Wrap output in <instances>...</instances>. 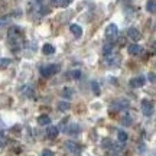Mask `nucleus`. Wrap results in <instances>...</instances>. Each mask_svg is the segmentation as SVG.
<instances>
[{
	"instance_id": "aec40b11",
	"label": "nucleus",
	"mask_w": 156,
	"mask_h": 156,
	"mask_svg": "<svg viewBox=\"0 0 156 156\" xmlns=\"http://www.w3.org/2000/svg\"><path fill=\"white\" fill-rule=\"evenodd\" d=\"M146 9H147V12H151V13H155L156 12V2L155 0H149L147 5H146Z\"/></svg>"
},
{
	"instance_id": "393cba45",
	"label": "nucleus",
	"mask_w": 156,
	"mask_h": 156,
	"mask_svg": "<svg viewBox=\"0 0 156 156\" xmlns=\"http://www.w3.org/2000/svg\"><path fill=\"white\" fill-rule=\"evenodd\" d=\"M73 0H58V3H56V6H59V7H67L69 3H71Z\"/></svg>"
},
{
	"instance_id": "1a4fd4ad",
	"label": "nucleus",
	"mask_w": 156,
	"mask_h": 156,
	"mask_svg": "<svg viewBox=\"0 0 156 156\" xmlns=\"http://www.w3.org/2000/svg\"><path fill=\"white\" fill-rule=\"evenodd\" d=\"M127 51H129V54H130V55H140V54L143 52V48H142L140 45H137V44H132V45H129Z\"/></svg>"
},
{
	"instance_id": "412c9836",
	"label": "nucleus",
	"mask_w": 156,
	"mask_h": 156,
	"mask_svg": "<svg viewBox=\"0 0 156 156\" xmlns=\"http://www.w3.org/2000/svg\"><path fill=\"white\" fill-rule=\"evenodd\" d=\"M10 64H12V61L9 59V58H0V69H2V68L9 67Z\"/></svg>"
},
{
	"instance_id": "39448f33",
	"label": "nucleus",
	"mask_w": 156,
	"mask_h": 156,
	"mask_svg": "<svg viewBox=\"0 0 156 156\" xmlns=\"http://www.w3.org/2000/svg\"><path fill=\"white\" fill-rule=\"evenodd\" d=\"M142 112L146 117H149L153 114V104L149 100H142Z\"/></svg>"
},
{
	"instance_id": "6e6552de",
	"label": "nucleus",
	"mask_w": 156,
	"mask_h": 156,
	"mask_svg": "<svg viewBox=\"0 0 156 156\" xmlns=\"http://www.w3.org/2000/svg\"><path fill=\"white\" fill-rule=\"evenodd\" d=\"M58 134H59V129L56 126H48V129H46V137L48 139H56Z\"/></svg>"
},
{
	"instance_id": "dca6fc26",
	"label": "nucleus",
	"mask_w": 156,
	"mask_h": 156,
	"mask_svg": "<svg viewBox=\"0 0 156 156\" xmlns=\"http://www.w3.org/2000/svg\"><path fill=\"white\" fill-rule=\"evenodd\" d=\"M56 107H58L59 112H68V110L71 108V104H69L68 101H59V103L56 104Z\"/></svg>"
},
{
	"instance_id": "2eb2a0df",
	"label": "nucleus",
	"mask_w": 156,
	"mask_h": 156,
	"mask_svg": "<svg viewBox=\"0 0 156 156\" xmlns=\"http://www.w3.org/2000/svg\"><path fill=\"white\" fill-rule=\"evenodd\" d=\"M42 52H44L45 55H52V54H55V48L51 44H45L42 46Z\"/></svg>"
},
{
	"instance_id": "f03ea898",
	"label": "nucleus",
	"mask_w": 156,
	"mask_h": 156,
	"mask_svg": "<svg viewBox=\"0 0 156 156\" xmlns=\"http://www.w3.org/2000/svg\"><path fill=\"white\" fill-rule=\"evenodd\" d=\"M59 69H61L59 65H56V64H49V65H45V67L41 68V75L45 78H49V77H52V75H55Z\"/></svg>"
},
{
	"instance_id": "ddd939ff",
	"label": "nucleus",
	"mask_w": 156,
	"mask_h": 156,
	"mask_svg": "<svg viewBox=\"0 0 156 156\" xmlns=\"http://www.w3.org/2000/svg\"><path fill=\"white\" fill-rule=\"evenodd\" d=\"M20 94L26 95V97H29V98H32V97H35L34 90L30 88L29 85H23V87H22V90H20Z\"/></svg>"
},
{
	"instance_id": "cd10ccee",
	"label": "nucleus",
	"mask_w": 156,
	"mask_h": 156,
	"mask_svg": "<svg viewBox=\"0 0 156 156\" xmlns=\"http://www.w3.org/2000/svg\"><path fill=\"white\" fill-rule=\"evenodd\" d=\"M71 75H73V78H75V80H78V78H81V71H73L71 73Z\"/></svg>"
},
{
	"instance_id": "f3484780",
	"label": "nucleus",
	"mask_w": 156,
	"mask_h": 156,
	"mask_svg": "<svg viewBox=\"0 0 156 156\" xmlns=\"http://www.w3.org/2000/svg\"><path fill=\"white\" fill-rule=\"evenodd\" d=\"M117 139H119V142H120V143H126V142H127V139H129V136H127V133H126V132L119 130V132H117Z\"/></svg>"
},
{
	"instance_id": "7ed1b4c3",
	"label": "nucleus",
	"mask_w": 156,
	"mask_h": 156,
	"mask_svg": "<svg viewBox=\"0 0 156 156\" xmlns=\"http://www.w3.org/2000/svg\"><path fill=\"white\" fill-rule=\"evenodd\" d=\"M130 106V101L124 100V98H119L110 106V112H124L127 107Z\"/></svg>"
},
{
	"instance_id": "a211bd4d",
	"label": "nucleus",
	"mask_w": 156,
	"mask_h": 156,
	"mask_svg": "<svg viewBox=\"0 0 156 156\" xmlns=\"http://www.w3.org/2000/svg\"><path fill=\"white\" fill-rule=\"evenodd\" d=\"M103 54L106 56H110L113 54V44L112 42H108V44H106L103 46Z\"/></svg>"
},
{
	"instance_id": "5701e85b",
	"label": "nucleus",
	"mask_w": 156,
	"mask_h": 156,
	"mask_svg": "<svg viewBox=\"0 0 156 156\" xmlns=\"http://www.w3.org/2000/svg\"><path fill=\"white\" fill-rule=\"evenodd\" d=\"M122 124L123 126H130V124H132V119H130L129 114H126V116L122 119Z\"/></svg>"
},
{
	"instance_id": "b1692460",
	"label": "nucleus",
	"mask_w": 156,
	"mask_h": 156,
	"mask_svg": "<svg viewBox=\"0 0 156 156\" xmlns=\"http://www.w3.org/2000/svg\"><path fill=\"white\" fill-rule=\"evenodd\" d=\"M6 143H7V137H6L5 133H2V132H0V147H5Z\"/></svg>"
},
{
	"instance_id": "9d476101",
	"label": "nucleus",
	"mask_w": 156,
	"mask_h": 156,
	"mask_svg": "<svg viewBox=\"0 0 156 156\" xmlns=\"http://www.w3.org/2000/svg\"><path fill=\"white\" fill-rule=\"evenodd\" d=\"M65 132H67L68 134H71V136H77V134H80V132H81V127H80L78 124H75V123H71V124L65 129Z\"/></svg>"
},
{
	"instance_id": "4be33fe9",
	"label": "nucleus",
	"mask_w": 156,
	"mask_h": 156,
	"mask_svg": "<svg viewBox=\"0 0 156 156\" xmlns=\"http://www.w3.org/2000/svg\"><path fill=\"white\" fill-rule=\"evenodd\" d=\"M91 88H93V91H94V94L95 95H100V87H98V84L95 83V81H93V83H91Z\"/></svg>"
},
{
	"instance_id": "9b49d317",
	"label": "nucleus",
	"mask_w": 156,
	"mask_h": 156,
	"mask_svg": "<svg viewBox=\"0 0 156 156\" xmlns=\"http://www.w3.org/2000/svg\"><path fill=\"white\" fill-rule=\"evenodd\" d=\"M127 36L132 39V41H136V42H137V41L142 38V34H140V32L136 28H130L127 30Z\"/></svg>"
},
{
	"instance_id": "4468645a",
	"label": "nucleus",
	"mask_w": 156,
	"mask_h": 156,
	"mask_svg": "<svg viewBox=\"0 0 156 156\" xmlns=\"http://www.w3.org/2000/svg\"><path fill=\"white\" fill-rule=\"evenodd\" d=\"M38 124H39V126H49V124H51L49 116H46V114H42V116H39V117H38Z\"/></svg>"
},
{
	"instance_id": "bb28decb",
	"label": "nucleus",
	"mask_w": 156,
	"mask_h": 156,
	"mask_svg": "<svg viewBox=\"0 0 156 156\" xmlns=\"http://www.w3.org/2000/svg\"><path fill=\"white\" fill-rule=\"evenodd\" d=\"M41 156H55V155H54V152L49 151V149H44V151H42V155H41Z\"/></svg>"
},
{
	"instance_id": "c85d7f7f",
	"label": "nucleus",
	"mask_w": 156,
	"mask_h": 156,
	"mask_svg": "<svg viewBox=\"0 0 156 156\" xmlns=\"http://www.w3.org/2000/svg\"><path fill=\"white\" fill-rule=\"evenodd\" d=\"M101 145L104 146V147H110V145H112V142H110L108 139H104L103 142H101Z\"/></svg>"
},
{
	"instance_id": "a878e982",
	"label": "nucleus",
	"mask_w": 156,
	"mask_h": 156,
	"mask_svg": "<svg viewBox=\"0 0 156 156\" xmlns=\"http://www.w3.org/2000/svg\"><path fill=\"white\" fill-rule=\"evenodd\" d=\"M9 22H10V17H7V16L0 17V28H2V26H5V25H7Z\"/></svg>"
},
{
	"instance_id": "7c9ffc66",
	"label": "nucleus",
	"mask_w": 156,
	"mask_h": 156,
	"mask_svg": "<svg viewBox=\"0 0 156 156\" xmlns=\"http://www.w3.org/2000/svg\"><path fill=\"white\" fill-rule=\"evenodd\" d=\"M52 3H55L56 5V3H58V0H52Z\"/></svg>"
},
{
	"instance_id": "c756f323",
	"label": "nucleus",
	"mask_w": 156,
	"mask_h": 156,
	"mask_svg": "<svg viewBox=\"0 0 156 156\" xmlns=\"http://www.w3.org/2000/svg\"><path fill=\"white\" fill-rule=\"evenodd\" d=\"M149 80H151L152 83H155V74H153V73L149 74Z\"/></svg>"
},
{
	"instance_id": "20e7f679",
	"label": "nucleus",
	"mask_w": 156,
	"mask_h": 156,
	"mask_svg": "<svg viewBox=\"0 0 156 156\" xmlns=\"http://www.w3.org/2000/svg\"><path fill=\"white\" fill-rule=\"evenodd\" d=\"M106 38L110 41V42H113V41H116L117 36H119V28H117V25H114V23H110L108 26L106 28Z\"/></svg>"
},
{
	"instance_id": "0eeeda50",
	"label": "nucleus",
	"mask_w": 156,
	"mask_h": 156,
	"mask_svg": "<svg viewBox=\"0 0 156 156\" xmlns=\"http://www.w3.org/2000/svg\"><path fill=\"white\" fill-rule=\"evenodd\" d=\"M65 147H67L68 152H71V153H74V155H77V153L81 152L80 145H77L75 142H67V143H65Z\"/></svg>"
},
{
	"instance_id": "f257e3e1",
	"label": "nucleus",
	"mask_w": 156,
	"mask_h": 156,
	"mask_svg": "<svg viewBox=\"0 0 156 156\" xmlns=\"http://www.w3.org/2000/svg\"><path fill=\"white\" fill-rule=\"evenodd\" d=\"M7 36H9V45L12 46V49L17 51L22 45V30L17 26H12L7 32Z\"/></svg>"
},
{
	"instance_id": "f8f14e48",
	"label": "nucleus",
	"mask_w": 156,
	"mask_h": 156,
	"mask_svg": "<svg viewBox=\"0 0 156 156\" xmlns=\"http://www.w3.org/2000/svg\"><path fill=\"white\" fill-rule=\"evenodd\" d=\"M69 30H71V34H73L75 38H81V36H83V28H81L80 25H75V23L71 25V26H69Z\"/></svg>"
},
{
	"instance_id": "423d86ee",
	"label": "nucleus",
	"mask_w": 156,
	"mask_h": 156,
	"mask_svg": "<svg viewBox=\"0 0 156 156\" xmlns=\"http://www.w3.org/2000/svg\"><path fill=\"white\" fill-rule=\"evenodd\" d=\"M146 83L145 77H134L130 80V87L132 88H140V87H143Z\"/></svg>"
},
{
	"instance_id": "6ab92c4d",
	"label": "nucleus",
	"mask_w": 156,
	"mask_h": 156,
	"mask_svg": "<svg viewBox=\"0 0 156 156\" xmlns=\"http://www.w3.org/2000/svg\"><path fill=\"white\" fill-rule=\"evenodd\" d=\"M62 97H65V98H69V97H73L74 95V90L73 88H68V87H65V88L61 91Z\"/></svg>"
}]
</instances>
